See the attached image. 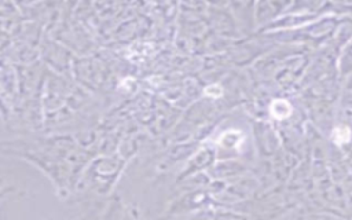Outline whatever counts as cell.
<instances>
[{
  "label": "cell",
  "mask_w": 352,
  "mask_h": 220,
  "mask_svg": "<svg viewBox=\"0 0 352 220\" xmlns=\"http://www.w3.org/2000/svg\"><path fill=\"white\" fill-rule=\"evenodd\" d=\"M270 112L273 114V117H275L278 120H283L291 116L292 106L285 99H275L270 106Z\"/></svg>",
  "instance_id": "6da1fadb"
},
{
  "label": "cell",
  "mask_w": 352,
  "mask_h": 220,
  "mask_svg": "<svg viewBox=\"0 0 352 220\" xmlns=\"http://www.w3.org/2000/svg\"><path fill=\"white\" fill-rule=\"evenodd\" d=\"M350 137H351V134H350V129L347 127H338L334 131V140H336L337 144H343L345 142H348Z\"/></svg>",
  "instance_id": "7a4b0ae2"
},
{
  "label": "cell",
  "mask_w": 352,
  "mask_h": 220,
  "mask_svg": "<svg viewBox=\"0 0 352 220\" xmlns=\"http://www.w3.org/2000/svg\"><path fill=\"white\" fill-rule=\"evenodd\" d=\"M205 94L209 95L211 98H219L220 95L223 94V90L220 85H217V84H212V85H209L205 88Z\"/></svg>",
  "instance_id": "3957f363"
}]
</instances>
